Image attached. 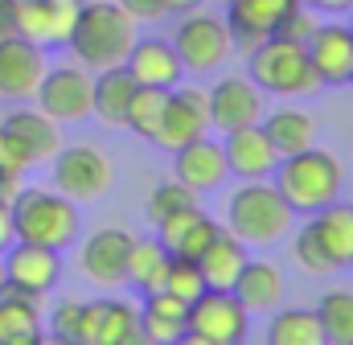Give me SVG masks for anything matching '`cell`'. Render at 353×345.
<instances>
[{
  "label": "cell",
  "instance_id": "obj_1",
  "mask_svg": "<svg viewBox=\"0 0 353 345\" xmlns=\"http://www.w3.org/2000/svg\"><path fill=\"white\" fill-rule=\"evenodd\" d=\"M136 41V21L115 4V0H90L79 8V21L66 37V46L74 50V58L94 70H107V66H123L128 50Z\"/></svg>",
  "mask_w": 353,
  "mask_h": 345
},
{
  "label": "cell",
  "instance_id": "obj_2",
  "mask_svg": "<svg viewBox=\"0 0 353 345\" xmlns=\"http://www.w3.org/2000/svg\"><path fill=\"white\" fill-rule=\"evenodd\" d=\"M275 189L283 193V201L296 210V214H316L321 206L337 201L341 197V181H345V169L333 152L325 148H300L292 157H279L275 165Z\"/></svg>",
  "mask_w": 353,
  "mask_h": 345
},
{
  "label": "cell",
  "instance_id": "obj_3",
  "mask_svg": "<svg viewBox=\"0 0 353 345\" xmlns=\"http://www.w3.org/2000/svg\"><path fill=\"white\" fill-rule=\"evenodd\" d=\"M296 210L283 201V193L275 189V181H243L230 197H226V230L239 235L247 247H271L292 230Z\"/></svg>",
  "mask_w": 353,
  "mask_h": 345
},
{
  "label": "cell",
  "instance_id": "obj_4",
  "mask_svg": "<svg viewBox=\"0 0 353 345\" xmlns=\"http://www.w3.org/2000/svg\"><path fill=\"white\" fill-rule=\"evenodd\" d=\"M12 226L21 243H41L54 251H66L79 239V201L66 193L46 189H21L12 201Z\"/></svg>",
  "mask_w": 353,
  "mask_h": 345
},
{
  "label": "cell",
  "instance_id": "obj_5",
  "mask_svg": "<svg viewBox=\"0 0 353 345\" xmlns=\"http://www.w3.org/2000/svg\"><path fill=\"white\" fill-rule=\"evenodd\" d=\"M247 62H251V83L259 86L263 95H312V90H321V75H316V66L308 62V54H304V46H296V41H283V37H267L259 41L251 54H247Z\"/></svg>",
  "mask_w": 353,
  "mask_h": 345
},
{
  "label": "cell",
  "instance_id": "obj_6",
  "mask_svg": "<svg viewBox=\"0 0 353 345\" xmlns=\"http://www.w3.org/2000/svg\"><path fill=\"white\" fill-rule=\"evenodd\" d=\"M247 321H251V313L239 304L234 292L205 288L185 308V337L181 342H189V345H239V342H247Z\"/></svg>",
  "mask_w": 353,
  "mask_h": 345
},
{
  "label": "cell",
  "instance_id": "obj_7",
  "mask_svg": "<svg viewBox=\"0 0 353 345\" xmlns=\"http://www.w3.org/2000/svg\"><path fill=\"white\" fill-rule=\"evenodd\" d=\"M173 50H176V58H181V66H185L189 75H210V70H218V66L234 54L226 21L214 17V12H205L201 4L181 17Z\"/></svg>",
  "mask_w": 353,
  "mask_h": 345
},
{
  "label": "cell",
  "instance_id": "obj_8",
  "mask_svg": "<svg viewBox=\"0 0 353 345\" xmlns=\"http://www.w3.org/2000/svg\"><path fill=\"white\" fill-rule=\"evenodd\" d=\"M54 165V189L66 193L70 201H99L111 185H115V169H111V157L99 148V144H62L58 157L50 161Z\"/></svg>",
  "mask_w": 353,
  "mask_h": 345
},
{
  "label": "cell",
  "instance_id": "obj_9",
  "mask_svg": "<svg viewBox=\"0 0 353 345\" xmlns=\"http://www.w3.org/2000/svg\"><path fill=\"white\" fill-rule=\"evenodd\" d=\"M205 132H210V90L176 83L169 90V99H165V111H161L152 144L165 148V152H176V148H185L189 140H197Z\"/></svg>",
  "mask_w": 353,
  "mask_h": 345
},
{
  "label": "cell",
  "instance_id": "obj_10",
  "mask_svg": "<svg viewBox=\"0 0 353 345\" xmlns=\"http://www.w3.org/2000/svg\"><path fill=\"white\" fill-rule=\"evenodd\" d=\"M90 86H94V75H90L83 62H70V66L46 70L33 95H37V107L50 119L74 124V119H87L90 115Z\"/></svg>",
  "mask_w": 353,
  "mask_h": 345
},
{
  "label": "cell",
  "instance_id": "obj_11",
  "mask_svg": "<svg viewBox=\"0 0 353 345\" xmlns=\"http://www.w3.org/2000/svg\"><path fill=\"white\" fill-rule=\"evenodd\" d=\"M267 111V95L251 83V75H226L210 86V128L234 132L259 124Z\"/></svg>",
  "mask_w": 353,
  "mask_h": 345
},
{
  "label": "cell",
  "instance_id": "obj_12",
  "mask_svg": "<svg viewBox=\"0 0 353 345\" xmlns=\"http://www.w3.org/2000/svg\"><path fill=\"white\" fill-rule=\"evenodd\" d=\"M304 0H226V29H230V46L251 54L259 41H267L275 33V25L300 8Z\"/></svg>",
  "mask_w": 353,
  "mask_h": 345
},
{
  "label": "cell",
  "instance_id": "obj_13",
  "mask_svg": "<svg viewBox=\"0 0 353 345\" xmlns=\"http://www.w3.org/2000/svg\"><path fill=\"white\" fill-rule=\"evenodd\" d=\"M140 313L128 300H87L83 313V345H140Z\"/></svg>",
  "mask_w": 353,
  "mask_h": 345
},
{
  "label": "cell",
  "instance_id": "obj_14",
  "mask_svg": "<svg viewBox=\"0 0 353 345\" xmlns=\"http://www.w3.org/2000/svg\"><path fill=\"white\" fill-rule=\"evenodd\" d=\"M128 251H132V235L119 226H107V230H94L83 243L79 267L94 288H119L123 271H128Z\"/></svg>",
  "mask_w": 353,
  "mask_h": 345
},
{
  "label": "cell",
  "instance_id": "obj_15",
  "mask_svg": "<svg viewBox=\"0 0 353 345\" xmlns=\"http://www.w3.org/2000/svg\"><path fill=\"white\" fill-rule=\"evenodd\" d=\"M4 275H8V284H17V288H25V292L46 296V292L58 284V275H62V251L41 247V243H21V239H17V243L4 251Z\"/></svg>",
  "mask_w": 353,
  "mask_h": 345
},
{
  "label": "cell",
  "instance_id": "obj_16",
  "mask_svg": "<svg viewBox=\"0 0 353 345\" xmlns=\"http://www.w3.org/2000/svg\"><path fill=\"white\" fill-rule=\"evenodd\" d=\"M304 54L316 66V75H321L325 86L350 83V75H353V25H341V21L316 25V33L308 37Z\"/></svg>",
  "mask_w": 353,
  "mask_h": 345
},
{
  "label": "cell",
  "instance_id": "obj_17",
  "mask_svg": "<svg viewBox=\"0 0 353 345\" xmlns=\"http://www.w3.org/2000/svg\"><path fill=\"white\" fill-rule=\"evenodd\" d=\"M46 75V50L25 41V37H4L0 41V95L4 99H29Z\"/></svg>",
  "mask_w": 353,
  "mask_h": 345
},
{
  "label": "cell",
  "instance_id": "obj_18",
  "mask_svg": "<svg viewBox=\"0 0 353 345\" xmlns=\"http://www.w3.org/2000/svg\"><path fill=\"white\" fill-rule=\"evenodd\" d=\"M222 152H226V169L234 172L239 181H263L279 165V152L271 148V140H267V132L259 124L226 132Z\"/></svg>",
  "mask_w": 353,
  "mask_h": 345
},
{
  "label": "cell",
  "instance_id": "obj_19",
  "mask_svg": "<svg viewBox=\"0 0 353 345\" xmlns=\"http://www.w3.org/2000/svg\"><path fill=\"white\" fill-rule=\"evenodd\" d=\"M123 66L136 79V86H161V90H173L181 83V75H185L173 41H161V37H144V41L136 37L128 58H123Z\"/></svg>",
  "mask_w": 353,
  "mask_h": 345
},
{
  "label": "cell",
  "instance_id": "obj_20",
  "mask_svg": "<svg viewBox=\"0 0 353 345\" xmlns=\"http://www.w3.org/2000/svg\"><path fill=\"white\" fill-rule=\"evenodd\" d=\"M173 169H176V181H185L193 193H210V189H218V185L230 177L222 144L210 140V136H197V140H189L185 148H176Z\"/></svg>",
  "mask_w": 353,
  "mask_h": 345
},
{
  "label": "cell",
  "instance_id": "obj_21",
  "mask_svg": "<svg viewBox=\"0 0 353 345\" xmlns=\"http://www.w3.org/2000/svg\"><path fill=\"white\" fill-rule=\"evenodd\" d=\"M37 342H41V296L4 279V288H0V345Z\"/></svg>",
  "mask_w": 353,
  "mask_h": 345
},
{
  "label": "cell",
  "instance_id": "obj_22",
  "mask_svg": "<svg viewBox=\"0 0 353 345\" xmlns=\"http://www.w3.org/2000/svg\"><path fill=\"white\" fill-rule=\"evenodd\" d=\"M0 128H4V132H12V136L25 144V152L33 157V165H50V161L58 157V148H62V124H58V119H50L41 107L8 111V115L0 119Z\"/></svg>",
  "mask_w": 353,
  "mask_h": 345
},
{
  "label": "cell",
  "instance_id": "obj_23",
  "mask_svg": "<svg viewBox=\"0 0 353 345\" xmlns=\"http://www.w3.org/2000/svg\"><path fill=\"white\" fill-rule=\"evenodd\" d=\"M230 292L239 296V304L251 313V317H271L283 300V271L267 259H247L239 279L230 284Z\"/></svg>",
  "mask_w": 353,
  "mask_h": 345
},
{
  "label": "cell",
  "instance_id": "obj_24",
  "mask_svg": "<svg viewBox=\"0 0 353 345\" xmlns=\"http://www.w3.org/2000/svg\"><path fill=\"white\" fill-rule=\"evenodd\" d=\"M308 222H312L321 247L329 251V259L337 263V271L341 267H353V206L350 201L337 197V201L321 206L316 214H308Z\"/></svg>",
  "mask_w": 353,
  "mask_h": 345
},
{
  "label": "cell",
  "instance_id": "obj_25",
  "mask_svg": "<svg viewBox=\"0 0 353 345\" xmlns=\"http://www.w3.org/2000/svg\"><path fill=\"white\" fill-rule=\"evenodd\" d=\"M132 95H136V79L128 75V66L94 70V86H90V115H99L107 128H123V115H128Z\"/></svg>",
  "mask_w": 353,
  "mask_h": 345
},
{
  "label": "cell",
  "instance_id": "obj_26",
  "mask_svg": "<svg viewBox=\"0 0 353 345\" xmlns=\"http://www.w3.org/2000/svg\"><path fill=\"white\" fill-rule=\"evenodd\" d=\"M259 128L267 132V140H271V148L279 157H292V152L316 144V119L308 111H300V107H275L271 115L263 111Z\"/></svg>",
  "mask_w": 353,
  "mask_h": 345
},
{
  "label": "cell",
  "instance_id": "obj_27",
  "mask_svg": "<svg viewBox=\"0 0 353 345\" xmlns=\"http://www.w3.org/2000/svg\"><path fill=\"white\" fill-rule=\"evenodd\" d=\"M169 259H173V251H169L161 239H132L123 284H128L132 292H140V296H148V292H161V288H165Z\"/></svg>",
  "mask_w": 353,
  "mask_h": 345
},
{
  "label": "cell",
  "instance_id": "obj_28",
  "mask_svg": "<svg viewBox=\"0 0 353 345\" xmlns=\"http://www.w3.org/2000/svg\"><path fill=\"white\" fill-rule=\"evenodd\" d=\"M185 308L176 296H169L165 288L161 292H148L144 296V313H140V337L152 345H173L185 337Z\"/></svg>",
  "mask_w": 353,
  "mask_h": 345
},
{
  "label": "cell",
  "instance_id": "obj_29",
  "mask_svg": "<svg viewBox=\"0 0 353 345\" xmlns=\"http://www.w3.org/2000/svg\"><path fill=\"white\" fill-rule=\"evenodd\" d=\"M243 263H247V243L239 235H230V230H218L210 239V247L197 255V267L205 275V288H226V292L239 279Z\"/></svg>",
  "mask_w": 353,
  "mask_h": 345
},
{
  "label": "cell",
  "instance_id": "obj_30",
  "mask_svg": "<svg viewBox=\"0 0 353 345\" xmlns=\"http://www.w3.org/2000/svg\"><path fill=\"white\" fill-rule=\"evenodd\" d=\"M267 345H325L321 321L308 308H275L267 325Z\"/></svg>",
  "mask_w": 353,
  "mask_h": 345
},
{
  "label": "cell",
  "instance_id": "obj_31",
  "mask_svg": "<svg viewBox=\"0 0 353 345\" xmlns=\"http://www.w3.org/2000/svg\"><path fill=\"white\" fill-rule=\"evenodd\" d=\"M321 333L329 345H353V288H333L321 296L316 308Z\"/></svg>",
  "mask_w": 353,
  "mask_h": 345
},
{
  "label": "cell",
  "instance_id": "obj_32",
  "mask_svg": "<svg viewBox=\"0 0 353 345\" xmlns=\"http://www.w3.org/2000/svg\"><path fill=\"white\" fill-rule=\"evenodd\" d=\"M165 99H169V90H161V86H136V95L128 103V115H123V128H132L140 140H152L157 124H161V111H165Z\"/></svg>",
  "mask_w": 353,
  "mask_h": 345
},
{
  "label": "cell",
  "instance_id": "obj_33",
  "mask_svg": "<svg viewBox=\"0 0 353 345\" xmlns=\"http://www.w3.org/2000/svg\"><path fill=\"white\" fill-rule=\"evenodd\" d=\"M185 206H201V193H193L185 181H176V177H169V181H161L152 193H148V222L157 226L161 218H169V214H176V210H185Z\"/></svg>",
  "mask_w": 353,
  "mask_h": 345
},
{
  "label": "cell",
  "instance_id": "obj_34",
  "mask_svg": "<svg viewBox=\"0 0 353 345\" xmlns=\"http://www.w3.org/2000/svg\"><path fill=\"white\" fill-rule=\"evenodd\" d=\"M165 292H169V296H176L181 304H193V300L205 292V275H201L197 259H181V255L169 259V271H165Z\"/></svg>",
  "mask_w": 353,
  "mask_h": 345
},
{
  "label": "cell",
  "instance_id": "obj_35",
  "mask_svg": "<svg viewBox=\"0 0 353 345\" xmlns=\"http://www.w3.org/2000/svg\"><path fill=\"white\" fill-rule=\"evenodd\" d=\"M292 255H296V267H300L304 275H333V271H337V263H333V259H329V251L321 247V239H316L312 222H308L304 230H296Z\"/></svg>",
  "mask_w": 353,
  "mask_h": 345
},
{
  "label": "cell",
  "instance_id": "obj_36",
  "mask_svg": "<svg viewBox=\"0 0 353 345\" xmlns=\"http://www.w3.org/2000/svg\"><path fill=\"white\" fill-rule=\"evenodd\" d=\"M83 313L87 300H62L50 313V337L62 345H83Z\"/></svg>",
  "mask_w": 353,
  "mask_h": 345
},
{
  "label": "cell",
  "instance_id": "obj_37",
  "mask_svg": "<svg viewBox=\"0 0 353 345\" xmlns=\"http://www.w3.org/2000/svg\"><path fill=\"white\" fill-rule=\"evenodd\" d=\"M79 8H83V0H41L46 29H50V46H66L70 29L79 21Z\"/></svg>",
  "mask_w": 353,
  "mask_h": 345
},
{
  "label": "cell",
  "instance_id": "obj_38",
  "mask_svg": "<svg viewBox=\"0 0 353 345\" xmlns=\"http://www.w3.org/2000/svg\"><path fill=\"white\" fill-rule=\"evenodd\" d=\"M316 8H308V4H300V8H292L279 25H275V33L271 37H283V41H296V46H308V37L316 33Z\"/></svg>",
  "mask_w": 353,
  "mask_h": 345
},
{
  "label": "cell",
  "instance_id": "obj_39",
  "mask_svg": "<svg viewBox=\"0 0 353 345\" xmlns=\"http://www.w3.org/2000/svg\"><path fill=\"white\" fill-rule=\"evenodd\" d=\"M218 230H222V226H218L214 218H205V214H201L197 222H189V226H185V235H181V239L173 243V255H181V259H197L201 251H205V247H210V239H214Z\"/></svg>",
  "mask_w": 353,
  "mask_h": 345
},
{
  "label": "cell",
  "instance_id": "obj_40",
  "mask_svg": "<svg viewBox=\"0 0 353 345\" xmlns=\"http://www.w3.org/2000/svg\"><path fill=\"white\" fill-rule=\"evenodd\" d=\"M0 169L21 172V177H25L29 169H37V165H33V157L25 152V144H21L12 132H4V128H0Z\"/></svg>",
  "mask_w": 353,
  "mask_h": 345
},
{
  "label": "cell",
  "instance_id": "obj_41",
  "mask_svg": "<svg viewBox=\"0 0 353 345\" xmlns=\"http://www.w3.org/2000/svg\"><path fill=\"white\" fill-rule=\"evenodd\" d=\"M136 25H152V21H165L169 17V4L165 0H115Z\"/></svg>",
  "mask_w": 353,
  "mask_h": 345
},
{
  "label": "cell",
  "instance_id": "obj_42",
  "mask_svg": "<svg viewBox=\"0 0 353 345\" xmlns=\"http://www.w3.org/2000/svg\"><path fill=\"white\" fill-rule=\"evenodd\" d=\"M21 189H25V181H21V172H8V169H0V201H4V206H12Z\"/></svg>",
  "mask_w": 353,
  "mask_h": 345
},
{
  "label": "cell",
  "instance_id": "obj_43",
  "mask_svg": "<svg viewBox=\"0 0 353 345\" xmlns=\"http://www.w3.org/2000/svg\"><path fill=\"white\" fill-rule=\"evenodd\" d=\"M17 243V226H12V206L0 201V255Z\"/></svg>",
  "mask_w": 353,
  "mask_h": 345
},
{
  "label": "cell",
  "instance_id": "obj_44",
  "mask_svg": "<svg viewBox=\"0 0 353 345\" xmlns=\"http://www.w3.org/2000/svg\"><path fill=\"white\" fill-rule=\"evenodd\" d=\"M17 33V0H0V41Z\"/></svg>",
  "mask_w": 353,
  "mask_h": 345
},
{
  "label": "cell",
  "instance_id": "obj_45",
  "mask_svg": "<svg viewBox=\"0 0 353 345\" xmlns=\"http://www.w3.org/2000/svg\"><path fill=\"white\" fill-rule=\"evenodd\" d=\"M308 8H316V12H345L353 8V0H304Z\"/></svg>",
  "mask_w": 353,
  "mask_h": 345
},
{
  "label": "cell",
  "instance_id": "obj_46",
  "mask_svg": "<svg viewBox=\"0 0 353 345\" xmlns=\"http://www.w3.org/2000/svg\"><path fill=\"white\" fill-rule=\"evenodd\" d=\"M169 4V12H189V8H197L201 0H165Z\"/></svg>",
  "mask_w": 353,
  "mask_h": 345
},
{
  "label": "cell",
  "instance_id": "obj_47",
  "mask_svg": "<svg viewBox=\"0 0 353 345\" xmlns=\"http://www.w3.org/2000/svg\"><path fill=\"white\" fill-rule=\"evenodd\" d=\"M4 279H8V275H4V255H0V288H4Z\"/></svg>",
  "mask_w": 353,
  "mask_h": 345
},
{
  "label": "cell",
  "instance_id": "obj_48",
  "mask_svg": "<svg viewBox=\"0 0 353 345\" xmlns=\"http://www.w3.org/2000/svg\"><path fill=\"white\" fill-rule=\"evenodd\" d=\"M350 83H353V75H350Z\"/></svg>",
  "mask_w": 353,
  "mask_h": 345
}]
</instances>
